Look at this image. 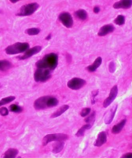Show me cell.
Instances as JSON below:
<instances>
[{
	"label": "cell",
	"instance_id": "obj_1",
	"mask_svg": "<svg viewBox=\"0 0 132 158\" xmlns=\"http://www.w3.org/2000/svg\"><path fill=\"white\" fill-rule=\"evenodd\" d=\"M58 61V57L57 54L49 53L36 62V65L37 68L49 69L52 71L57 67Z\"/></svg>",
	"mask_w": 132,
	"mask_h": 158
},
{
	"label": "cell",
	"instance_id": "obj_2",
	"mask_svg": "<svg viewBox=\"0 0 132 158\" xmlns=\"http://www.w3.org/2000/svg\"><path fill=\"white\" fill-rule=\"evenodd\" d=\"M58 103V100L55 97L45 96L37 99L35 102L34 106L37 110H40L55 107Z\"/></svg>",
	"mask_w": 132,
	"mask_h": 158
},
{
	"label": "cell",
	"instance_id": "obj_3",
	"mask_svg": "<svg viewBox=\"0 0 132 158\" xmlns=\"http://www.w3.org/2000/svg\"><path fill=\"white\" fill-rule=\"evenodd\" d=\"M29 48V45L26 42H18L8 46L5 49L8 55H15L26 52Z\"/></svg>",
	"mask_w": 132,
	"mask_h": 158
},
{
	"label": "cell",
	"instance_id": "obj_4",
	"mask_svg": "<svg viewBox=\"0 0 132 158\" xmlns=\"http://www.w3.org/2000/svg\"><path fill=\"white\" fill-rule=\"evenodd\" d=\"M39 5L37 3H32L23 5L16 14L19 16H29L33 15L38 9Z\"/></svg>",
	"mask_w": 132,
	"mask_h": 158
},
{
	"label": "cell",
	"instance_id": "obj_5",
	"mask_svg": "<svg viewBox=\"0 0 132 158\" xmlns=\"http://www.w3.org/2000/svg\"><path fill=\"white\" fill-rule=\"evenodd\" d=\"M68 135L63 133L49 134L46 135L43 139L42 143L43 146H46L49 143L53 141H64L68 139Z\"/></svg>",
	"mask_w": 132,
	"mask_h": 158
},
{
	"label": "cell",
	"instance_id": "obj_6",
	"mask_svg": "<svg viewBox=\"0 0 132 158\" xmlns=\"http://www.w3.org/2000/svg\"><path fill=\"white\" fill-rule=\"evenodd\" d=\"M52 70L47 69L37 68L34 74V79L36 82H43L51 78Z\"/></svg>",
	"mask_w": 132,
	"mask_h": 158
},
{
	"label": "cell",
	"instance_id": "obj_7",
	"mask_svg": "<svg viewBox=\"0 0 132 158\" xmlns=\"http://www.w3.org/2000/svg\"><path fill=\"white\" fill-rule=\"evenodd\" d=\"M86 84V81L83 79L75 77L72 79L67 83V86L71 89L77 90L83 87Z\"/></svg>",
	"mask_w": 132,
	"mask_h": 158
},
{
	"label": "cell",
	"instance_id": "obj_8",
	"mask_svg": "<svg viewBox=\"0 0 132 158\" xmlns=\"http://www.w3.org/2000/svg\"><path fill=\"white\" fill-rule=\"evenodd\" d=\"M59 19L65 27L70 28L73 24V20L72 17L67 12L62 13L59 16Z\"/></svg>",
	"mask_w": 132,
	"mask_h": 158
},
{
	"label": "cell",
	"instance_id": "obj_9",
	"mask_svg": "<svg viewBox=\"0 0 132 158\" xmlns=\"http://www.w3.org/2000/svg\"><path fill=\"white\" fill-rule=\"evenodd\" d=\"M118 93L117 85H115L112 87L109 94V97L105 100L103 102V107L105 108H107L115 99Z\"/></svg>",
	"mask_w": 132,
	"mask_h": 158
},
{
	"label": "cell",
	"instance_id": "obj_10",
	"mask_svg": "<svg viewBox=\"0 0 132 158\" xmlns=\"http://www.w3.org/2000/svg\"><path fill=\"white\" fill-rule=\"evenodd\" d=\"M42 47L40 46H36L29 49L24 54L19 57L20 60H24V59L29 58L34 55L37 54L41 50Z\"/></svg>",
	"mask_w": 132,
	"mask_h": 158
},
{
	"label": "cell",
	"instance_id": "obj_11",
	"mask_svg": "<svg viewBox=\"0 0 132 158\" xmlns=\"http://www.w3.org/2000/svg\"><path fill=\"white\" fill-rule=\"evenodd\" d=\"M132 5V0H120L113 5V8L115 9H128L131 7Z\"/></svg>",
	"mask_w": 132,
	"mask_h": 158
},
{
	"label": "cell",
	"instance_id": "obj_12",
	"mask_svg": "<svg viewBox=\"0 0 132 158\" xmlns=\"http://www.w3.org/2000/svg\"><path fill=\"white\" fill-rule=\"evenodd\" d=\"M107 141V135L105 132H100L95 141L94 145L97 147H101L106 143Z\"/></svg>",
	"mask_w": 132,
	"mask_h": 158
},
{
	"label": "cell",
	"instance_id": "obj_13",
	"mask_svg": "<svg viewBox=\"0 0 132 158\" xmlns=\"http://www.w3.org/2000/svg\"><path fill=\"white\" fill-rule=\"evenodd\" d=\"M114 27L112 25H106L102 27L100 29L98 35L99 36H105L109 33H111L114 31Z\"/></svg>",
	"mask_w": 132,
	"mask_h": 158
},
{
	"label": "cell",
	"instance_id": "obj_14",
	"mask_svg": "<svg viewBox=\"0 0 132 158\" xmlns=\"http://www.w3.org/2000/svg\"><path fill=\"white\" fill-rule=\"evenodd\" d=\"M118 108L117 104H116L111 108L108 114V116L106 117L105 119V123L107 125H109L112 122L113 118H114L115 114L117 111Z\"/></svg>",
	"mask_w": 132,
	"mask_h": 158
},
{
	"label": "cell",
	"instance_id": "obj_15",
	"mask_svg": "<svg viewBox=\"0 0 132 158\" xmlns=\"http://www.w3.org/2000/svg\"><path fill=\"white\" fill-rule=\"evenodd\" d=\"M102 62V58L101 57H98L97 58L95 61L94 62L93 64L91 65L88 66L87 68V70L89 72H93L95 71L97 69L100 67L101 64Z\"/></svg>",
	"mask_w": 132,
	"mask_h": 158
},
{
	"label": "cell",
	"instance_id": "obj_16",
	"mask_svg": "<svg viewBox=\"0 0 132 158\" xmlns=\"http://www.w3.org/2000/svg\"><path fill=\"white\" fill-rule=\"evenodd\" d=\"M126 122V119H123L117 125H115L112 128V132L113 134H118L120 133L124 127Z\"/></svg>",
	"mask_w": 132,
	"mask_h": 158
},
{
	"label": "cell",
	"instance_id": "obj_17",
	"mask_svg": "<svg viewBox=\"0 0 132 158\" xmlns=\"http://www.w3.org/2000/svg\"><path fill=\"white\" fill-rule=\"evenodd\" d=\"M64 141H57L53 145L52 152L55 154L60 153L64 149Z\"/></svg>",
	"mask_w": 132,
	"mask_h": 158
},
{
	"label": "cell",
	"instance_id": "obj_18",
	"mask_svg": "<svg viewBox=\"0 0 132 158\" xmlns=\"http://www.w3.org/2000/svg\"><path fill=\"white\" fill-rule=\"evenodd\" d=\"M69 106L68 105H64L59 108L55 112L52 114L51 118H56L61 115L68 109Z\"/></svg>",
	"mask_w": 132,
	"mask_h": 158
},
{
	"label": "cell",
	"instance_id": "obj_19",
	"mask_svg": "<svg viewBox=\"0 0 132 158\" xmlns=\"http://www.w3.org/2000/svg\"><path fill=\"white\" fill-rule=\"evenodd\" d=\"M18 149L15 148H10L4 154V158H14L16 157L18 153Z\"/></svg>",
	"mask_w": 132,
	"mask_h": 158
},
{
	"label": "cell",
	"instance_id": "obj_20",
	"mask_svg": "<svg viewBox=\"0 0 132 158\" xmlns=\"http://www.w3.org/2000/svg\"><path fill=\"white\" fill-rule=\"evenodd\" d=\"M10 62L7 60H0V71H6L12 67Z\"/></svg>",
	"mask_w": 132,
	"mask_h": 158
},
{
	"label": "cell",
	"instance_id": "obj_21",
	"mask_svg": "<svg viewBox=\"0 0 132 158\" xmlns=\"http://www.w3.org/2000/svg\"><path fill=\"white\" fill-rule=\"evenodd\" d=\"M92 125L89 124H87L81 127L80 129L77 131V133L76 134V136L78 137L83 136L85 131L89 129L92 128Z\"/></svg>",
	"mask_w": 132,
	"mask_h": 158
},
{
	"label": "cell",
	"instance_id": "obj_22",
	"mask_svg": "<svg viewBox=\"0 0 132 158\" xmlns=\"http://www.w3.org/2000/svg\"><path fill=\"white\" fill-rule=\"evenodd\" d=\"M76 16L81 20H85L88 18V14L84 10H79L75 13Z\"/></svg>",
	"mask_w": 132,
	"mask_h": 158
},
{
	"label": "cell",
	"instance_id": "obj_23",
	"mask_svg": "<svg viewBox=\"0 0 132 158\" xmlns=\"http://www.w3.org/2000/svg\"><path fill=\"white\" fill-rule=\"evenodd\" d=\"M15 99V97L14 96H10L2 98V100L0 101V107L12 102L14 101Z\"/></svg>",
	"mask_w": 132,
	"mask_h": 158
},
{
	"label": "cell",
	"instance_id": "obj_24",
	"mask_svg": "<svg viewBox=\"0 0 132 158\" xmlns=\"http://www.w3.org/2000/svg\"><path fill=\"white\" fill-rule=\"evenodd\" d=\"M40 32V30L38 28H33L27 30L26 33L31 36H34L39 34Z\"/></svg>",
	"mask_w": 132,
	"mask_h": 158
},
{
	"label": "cell",
	"instance_id": "obj_25",
	"mask_svg": "<svg viewBox=\"0 0 132 158\" xmlns=\"http://www.w3.org/2000/svg\"><path fill=\"white\" fill-rule=\"evenodd\" d=\"M10 110L12 112L15 113H20L22 111V107L16 105V104H12L9 107Z\"/></svg>",
	"mask_w": 132,
	"mask_h": 158
},
{
	"label": "cell",
	"instance_id": "obj_26",
	"mask_svg": "<svg viewBox=\"0 0 132 158\" xmlns=\"http://www.w3.org/2000/svg\"><path fill=\"white\" fill-rule=\"evenodd\" d=\"M95 112L93 111L90 115L85 118V122L88 124H90V125H92V124L94 123V121H95Z\"/></svg>",
	"mask_w": 132,
	"mask_h": 158
},
{
	"label": "cell",
	"instance_id": "obj_27",
	"mask_svg": "<svg viewBox=\"0 0 132 158\" xmlns=\"http://www.w3.org/2000/svg\"><path fill=\"white\" fill-rule=\"evenodd\" d=\"M125 22V18L122 15H118L117 18L115 19V23L119 25L124 24Z\"/></svg>",
	"mask_w": 132,
	"mask_h": 158
},
{
	"label": "cell",
	"instance_id": "obj_28",
	"mask_svg": "<svg viewBox=\"0 0 132 158\" xmlns=\"http://www.w3.org/2000/svg\"><path fill=\"white\" fill-rule=\"evenodd\" d=\"M91 108H86L83 109L80 112V115L81 117H85L88 115L91 112Z\"/></svg>",
	"mask_w": 132,
	"mask_h": 158
},
{
	"label": "cell",
	"instance_id": "obj_29",
	"mask_svg": "<svg viewBox=\"0 0 132 158\" xmlns=\"http://www.w3.org/2000/svg\"><path fill=\"white\" fill-rule=\"evenodd\" d=\"M9 114V111L6 107H2L0 108V114L3 116H6Z\"/></svg>",
	"mask_w": 132,
	"mask_h": 158
},
{
	"label": "cell",
	"instance_id": "obj_30",
	"mask_svg": "<svg viewBox=\"0 0 132 158\" xmlns=\"http://www.w3.org/2000/svg\"><path fill=\"white\" fill-rule=\"evenodd\" d=\"M109 71L111 73H114L116 70V66L113 62H111L109 66Z\"/></svg>",
	"mask_w": 132,
	"mask_h": 158
},
{
	"label": "cell",
	"instance_id": "obj_31",
	"mask_svg": "<svg viewBox=\"0 0 132 158\" xmlns=\"http://www.w3.org/2000/svg\"><path fill=\"white\" fill-rule=\"evenodd\" d=\"M98 93H99V91H98V90H96V91H95L92 92V97H93V100H92V102L93 104H94L95 103V97L97 96V95H98Z\"/></svg>",
	"mask_w": 132,
	"mask_h": 158
},
{
	"label": "cell",
	"instance_id": "obj_32",
	"mask_svg": "<svg viewBox=\"0 0 132 158\" xmlns=\"http://www.w3.org/2000/svg\"><path fill=\"white\" fill-rule=\"evenodd\" d=\"M122 158H132V153H128L123 155Z\"/></svg>",
	"mask_w": 132,
	"mask_h": 158
},
{
	"label": "cell",
	"instance_id": "obj_33",
	"mask_svg": "<svg viewBox=\"0 0 132 158\" xmlns=\"http://www.w3.org/2000/svg\"><path fill=\"white\" fill-rule=\"evenodd\" d=\"M100 10V8L99 7L95 6V7L94 8L93 11L95 13H98L99 12Z\"/></svg>",
	"mask_w": 132,
	"mask_h": 158
},
{
	"label": "cell",
	"instance_id": "obj_34",
	"mask_svg": "<svg viewBox=\"0 0 132 158\" xmlns=\"http://www.w3.org/2000/svg\"><path fill=\"white\" fill-rule=\"evenodd\" d=\"M51 37H52L51 34L49 35H48V36H47V37H46V39L47 40H50V39H51Z\"/></svg>",
	"mask_w": 132,
	"mask_h": 158
},
{
	"label": "cell",
	"instance_id": "obj_35",
	"mask_svg": "<svg viewBox=\"0 0 132 158\" xmlns=\"http://www.w3.org/2000/svg\"><path fill=\"white\" fill-rule=\"evenodd\" d=\"M10 2L12 3H16L18 1H20V0H10Z\"/></svg>",
	"mask_w": 132,
	"mask_h": 158
}]
</instances>
